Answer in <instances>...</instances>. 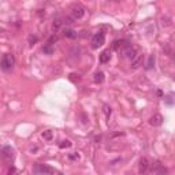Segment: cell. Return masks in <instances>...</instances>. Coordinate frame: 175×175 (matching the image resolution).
Wrapping results in <instances>:
<instances>
[{"label":"cell","mask_w":175,"mask_h":175,"mask_svg":"<svg viewBox=\"0 0 175 175\" xmlns=\"http://www.w3.org/2000/svg\"><path fill=\"white\" fill-rule=\"evenodd\" d=\"M15 64V58H14L13 54H4L0 59V67L4 71L11 70Z\"/></svg>","instance_id":"obj_1"},{"label":"cell","mask_w":175,"mask_h":175,"mask_svg":"<svg viewBox=\"0 0 175 175\" xmlns=\"http://www.w3.org/2000/svg\"><path fill=\"white\" fill-rule=\"evenodd\" d=\"M85 13H86L85 7H82L81 4H74L71 7L70 17L73 18V21H77V19H81V18L85 17Z\"/></svg>","instance_id":"obj_2"},{"label":"cell","mask_w":175,"mask_h":175,"mask_svg":"<svg viewBox=\"0 0 175 175\" xmlns=\"http://www.w3.org/2000/svg\"><path fill=\"white\" fill-rule=\"evenodd\" d=\"M105 41V36L103 32H99V33H96L95 36H93L92 38V48L93 49H97V48H100L103 44H104Z\"/></svg>","instance_id":"obj_3"},{"label":"cell","mask_w":175,"mask_h":175,"mask_svg":"<svg viewBox=\"0 0 175 175\" xmlns=\"http://www.w3.org/2000/svg\"><path fill=\"white\" fill-rule=\"evenodd\" d=\"M14 153H13V148L11 146H3L0 149V157L3 159L4 162H11Z\"/></svg>","instance_id":"obj_4"},{"label":"cell","mask_w":175,"mask_h":175,"mask_svg":"<svg viewBox=\"0 0 175 175\" xmlns=\"http://www.w3.org/2000/svg\"><path fill=\"white\" fill-rule=\"evenodd\" d=\"M34 171H36V172H40V174H47V175L55 174V168H52V167H49V166H45V164H40V163L36 164Z\"/></svg>","instance_id":"obj_5"},{"label":"cell","mask_w":175,"mask_h":175,"mask_svg":"<svg viewBox=\"0 0 175 175\" xmlns=\"http://www.w3.org/2000/svg\"><path fill=\"white\" fill-rule=\"evenodd\" d=\"M129 47H130L129 40H115L112 42V49H115V51H125Z\"/></svg>","instance_id":"obj_6"},{"label":"cell","mask_w":175,"mask_h":175,"mask_svg":"<svg viewBox=\"0 0 175 175\" xmlns=\"http://www.w3.org/2000/svg\"><path fill=\"white\" fill-rule=\"evenodd\" d=\"M149 167H150V163H149L148 159H146V157H141V159H140V164H138V171H140V174H145Z\"/></svg>","instance_id":"obj_7"},{"label":"cell","mask_w":175,"mask_h":175,"mask_svg":"<svg viewBox=\"0 0 175 175\" xmlns=\"http://www.w3.org/2000/svg\"><path fill=\"white\" fill-rule=\"evenodd\" d=\"M142 63H144V55L138 54L137 56L131 60V68H133V70H137V68H140V67L142 66Z\"/></svg>","instance_id":"obj_8"},{"label":"cell","mask_w":175,"mask_h":175,"mask_svg":"<svg viewBox=\"0 0 175 175\" xmlns=\"http://www.w3.org/2000/svg\"><path fill=\"white\" fill-rule=\"evenodd\" d=\"M163 121H164V118H163L160 114H156V115H153V116H150L149 125L150 126H155V127H157V126H162L163 125Z\"/></svg>","instance_id":"obj_9"},{"label":"cell","mask_w":175,"mask_h":175,"mask_svg":"<svg viewBox=\"0 0 175 175\" xmlns=\"http://www.w3.org/2000/svg\"><path fill=\"white\" fill-rule=\"evenodd\" d=\"M123 54H125L126 58H129V59H131V60H133V59L137 56V51H135V48H133V47L130 45L129 48H126V49L123 51Z\"/></svg>","instance_id":"obj_10"},{"label":"cell","mask_w":175,"mask_h":175,"mask_svg":"<svg viewBox=\"0 0 175 175\" xmlns=\"http://www.w3.org/2000/svg\"><path fill=\"white\" fill-rule=\"evenodd\" d=\"M109 59H111V51H109V49L103 51L101 55H100V62L101 63H108Z\"/></svg>","instance_id":"obj_11"},{"label":"cell","mask_w":175,"mask_h":175,"mask_svg":"<svg viewBox=\"0 0 175 175\" xmlns=\"http://www.w3.org/2000/svg\"><path fill=\"white\" fill-rule=\"evenodd\" d=\"M63 34H64V37H67V38H75L77 37V32L70 29V28H66V29L63 30Z\"/></svg>","instance_id":"obj_12"},{"label":"cell","mask_w":175,"mask_h":175,"mask_svg":"<svg viewBox=\"0 0 175 175\" xmlns=\"http://www.w3.org/2000/svg\"><path fill=\"white\" fill-rule=\"evenodd\" d=\"M63 22H62V18H56V19H54V23H52V29L55 30V32H58L60 28H62Z\"/></svg>","instance_id":"obj_13"},{"label":"cell","mask_w":175,"mask_h":175,"mask_svg":"<svg viewBox=\"0 0 175 175\" xmlns=\"http://www.w3.org/2000/svg\"><path fill=\"white\" fill-rule=\"evenodd\" d=\"M42 52L45 55H52L55 52V48L54 45H49V44H45V45L42 47Z\"/></svg>","instance_id":"obj_14"},{"label":"cell","mask_w":175,"mask_h":175,"mask_svg":"<svg viewBox=\"0 0 175 175\" xmlns=\"http://www.w3.org/2000/svg\"><path fill=\"white\" fill-rule=\"evenodd\" d=\"M103 81H104V73L103 71H96L95 73V82L101 83Z\"/></svg>","instance_id":"obj_15"},{"label":"cell","mask_w":175,"mask_h":175,"mask_svg":"<svg viewBox=\"0 0 175 175\" xmlns=\"http://www.w3.org/2000/svg\"><path fill=\"white\" fill-rule=\"evenodd\" d=\"M155 55H150L149 59H148V63H146V70H150L152 67L155 66Z\"/></svg>","instance_id":"obj_16"},{"label":"cell","mask_w":175,"mask_h":175,"mask_svg":"<svg viewBox=\"0 0 175 175\" xmlns=\"http://www.w3.org/2000/svg\"><path fill=\"white\" fill-rule=\"evenodd\" d=\"M70 146H71V141H68V140H64V141H62L60 144H59V148H60V149L70 148Z\"/></svg>","instance_id":"obj_17"},{"label":"cell","mask_w":175,"mask_h":175,"mask_svg":"<svg viewBox=\"0 0 175 175\" xmlns=\"http://www.w3.org/2000/svg\"><path fill=\"white\" fill-rule=\"evenodd\" d=\"M42 138L47 140V141H51V140H52V131H51V130L44 131V133H42Z\"/></svg>","instance_id":"obj_18"},{"label":"cell","mask_w":175,"mask_h":175,"mask_svg":"<svg viewBox=\"0 0 175 175\" xmlns=\"http://www.w3.org/2000/svg\"><path fill=\"white\" fill-rule=\"evenodd\" d=\"M104 114H105V118L107 119H109V116H111V114H112V109H111V107L109 105H104Z\"/></svg>","instance_id":"obj_19"},{"label":"cell","mask_w":175,"mask_h":175,"mask_svg":"<svg viewBox=\"0 0 175 175\" xmlns=\"http://www.w3.org/2000/svg\"><path fill=\"white\" fill-rule=\"evenodd\" d=\"M58 40H59L58 36H56V34H52V36L49 37V40H48V42H47V44H49V45H54V44L58 41Z\"/></svg>","instance_id":"obj_20"},{"label":"cell","mask_w":175,"mask_h":175,"mask_svg":"<svg viewBox=\"0 0 175 175\" xmlns=\"http://www.w3.org/2000/svg\"><path fill=\"white\" fill-rule=\"evenodd\" d=\"M37 40L38 38L36 37V36H29V44L30 45H34V44L37 42Z\"/></svg>","instance_id":"obj_21"},{"label":"cell","mask_w":175,"mask_h":175,"mask_svg":"<svg viewBox=\"0 0 175 175\" xmlns=\"http://www.w3.org/2000/svg\"><path fill=\"white\" fill-rule=\"evenodd\" d=\"M70 79L73 81V82H75V81H79V75L78 74H70Z\"/></svg>","instance_id":"obj_22"},{"label":"cell","mask_w":175,"mask_h":175,"mask_svg":"<svg viewBox=\"0 0 175 175\" xmlns=\"http://www.w3.org/2000/svg\"><path fill=\"white\" fill-rule=\"evenodd\" d=\"M68 159H71V160H78L79 156L77 153H73V155H68Z\"/></svg>","instance_id":"obj_23"},{"label":"cell","mask_w":175,"mask_h":175,"mask_svg":"<svg viewBox=\"0 0 175 175\" xmlns=\"http://www.w3.org/2000/svg\"><path fill=\"white\" fill-rule=\"evenodd\" d=\"M167 104H172V100H171V96H168V97H167Z\"/></svg>","instance_id":"obj_24"}]
</instances>
